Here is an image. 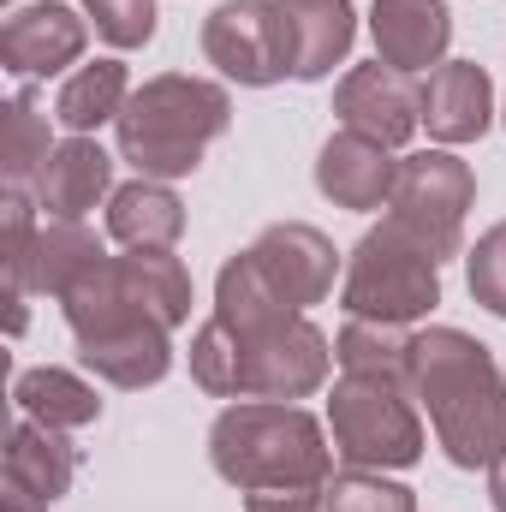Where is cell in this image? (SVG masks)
Returning <instances> with one entry per match:
<instances>
[{
	"mask_svg": "<svg viewBox=\"0 0 506 512\" xmlns=\"http://www.w3.org/2000/svg\"><path fill=\"white\" fill-rule=\"evenodd\" d=\"M126 66L120 60H90V66H78L72 78H66V90H60V102H54V120L72 131V137H90L96 126H108V120H120V108H126Z\"/></svg>",
	"mask_w": 506,
	"mask_h": 512,
	"instance_id": "cell-21",
	"label": "cell"
},
{
	"mask_svg": "<svg viewBox=\"0 0 506 512\" xmlns=\"http://www.w3.org/2000/svg\"><path fill=\"white\" fill-rule=\"evenodd\" d=\"M465 286L489 316H506V221H495L465 256Z\"/></svg>",
	"mask_w": 506,
	"mask_h": 512,
	"instance_id": "cell-28",
	"label": "cell"
},
{
	"mask_svg": "<svg viewBox=\"0 0 506 512\" xmlns=\"http://www.w3.org/2000/svg\"><path fill=\"white\" fill-rule=\"evenodd\" d=\"M203 54L245 90L280 84L292 72V30L280 18V0H221L203 18Z\"/></svg>",
	"mask_w": 506,
	"mask_h": 512,
	"instance_id": "cell-9",
	"label": "cell"
},
{
	"mask_svg": "<svg viewBox=\"0 0 506 512\" xmlns=\"http://www.w3.org/2000/svg\"><path fill=\"white\" fill-rule=\"evenodd\" d=\"M48 155H54V143H48V114L36 108L30 90H18V96L6 102V114H0V173H6V185H12V191L36 185V173H42Z\"/></svg>",
	"mask_w": 506,
	"mask_h": 512,
	"instance_id": "cell-24",
	"label": "cell"
},
{
	"mask_svg": "<svg viewBox=\"0 0 506 512\" xmlns=\"http://www.w3.org/2000/svg\"><path fill=\"white\" fill-rule=\"evenodd\" d=\"M251 256L262 262V274L286 292V304H298V310L322 304V298L334 292V274H340V251H334L316 227H304V221L268 227L251 245Z\"/></svg>",
	"mask_w": 506,
	"mask_h": 512,
	"instance_id": "cell-15",
	"label": "cell"
},
{
	"mask_svg": "<svg viewBox=\"0 0 506 512\" xmlns=\"http://www.w3.org/2000/svg\"><path fill=\"white\" fill-rule=\"evenodd\" d=\"M417 393L405 376H340L328 399L334 453L352 471H405L423 459V423Z\"/></svg>",
	"mask_w": 506,
	"mask_h": 512,
	"instance_id": "cell-6",
	"label": "cell"
},
{
	"mask_svg": "<svg viewBox=\"0 0 506 512\" xmlns=\"http://www.w3.org/2000/svg\"><path fill=\"white\" fill-rule=\"evenodd\" d=\"M114 48H143L155 36V0H78Z\"/></svg>",
	"mask_w": 506,
	"mask_h": 512,
	"instance_id": "cell-29",
	"label": "cell"
},
{
	"mask_svg": "<svg viewBox=\"0 0 506 512\" xmlns=\"http://www.w3.org/2000/svg\"><path fill=\"white\" fill-rule=\"evenodd\" d=\"M340 304H346V316L405 328V322H417V316H429L441 304V262H435V251H423L405 227L381 221V227H370L358 239V251L346 262Z\"/></svg>",
	"mask_w": 506,
	"mask_h": 512,
	"instance_id": "cell-7",
	"label": "cell"
},
{
	"mask_svg": "<svg viewBox=\"0 0 506 512\" xmlns=\"http://www.w3.org/2000/svg\"><path fill=\"white\" fill-rule=\"evenodd\" d=\"M84 42H90V24L66 0H36L0 24V66L12 78H54L66 66H78Z\"/></svg>",
	"mask_w": 506,
	"mask_h": 512,
	"instance_id": "cell-11",
	"label": "cell"
},
{
	"mask_svg": "<svg viewBox=\"0 0 506 512\" xmlns=\"http://www.w3.org/2000/svg\"><path fill=\"white\" fill-rule=\"evenodd\" d=\"M495 120V84L477 60H441L423 78V126L435 143H477Z\"/></svg>",
	"mask_w": 506,
	"mask_h": 512,
	"instance_id": "cell-16",
	"label": "cell"
},
{
	"mask_svg": "<svg viewBox=\"0 0 506 512\" xmlns=\"http://www.w3.org/2000/svg\"><path fill=\"white\" fill-rule=\"evenodd\" d=\"M334 358H340V376H405V358H411V340L387 322H364L352 316L334 340Z\"/></svg>",
	"mask_w": 506,
	"mask_h": 512,
	"instance_id": "cell-26",
	"label": "cell"
},
{
	"mask_svg": "<svg viewBox=\"0 0 506 512\" xmlns=\"http://www.w3.org/2000/svg\"><path fill=\"white\" fill-rule=\"evenodd\" d=\"M60 310L78 340V364L108 387H155L173 370V346H167L173 328L131 298V286L120 280V256H108L90 280H78L60 298Z\"/></svg>",
	"mask_w": 506,
	"mask_h": 512,
	"instance_id": "cell-5",
	"label": "cell"
},
{
	"mask_svg": "<svg viewBox=\"0 0 506 512\" xmlns=\"http://www.w3.org/2000/svg\"><path fill=\"white\" fill-rule=\"evenodd\" d=\"M233 96L191 72H161L131 90L120 108V155L137 167V179H185L203 167V149L227 131Z\"/></svg>",
	"mask_w": 506,
	"mask_h": 512,
	"instance_id": "cell-4",
	"label": "cell"
},
{
	"mask_svg": "<svg viewBox=\"0 0 506 512\" xmlns=\"http://www.w3.org/2000/svg\"><path fill=\"white\" fill-rule=\"evenodd\" d=\"M405 382L423 399L441 453L459 471H495L506 459V376L465 328L411 334Z\"/></svg>",
	"mask_w": 506,
	"mask_h": 512,
	"instance_id": "cell-1",
	"label": "cell"
},
{
	"mask_svg": "<svg viewBox=\"0 0 506 512\" xmlns=\"http://www.w3.org/2000/svg\"><path fill=\"white\" fill-rule=\"evenodd\" d=\"M322 512H417L405 483H387L381 471H340L322 483Z\"/></svg>",
	"mask_w": 506,
	"mask_h": 512,
	"instance_id": "cell-27",
	"label": "cell"
},
{
	"mask_svg": "<svg viewBox=\"0 0 506 512\" xmlns=\"http://www.w3.org/2000/svg\"><path fill=\"white\" fill-rule=\"evenodd\" d=\"M280 18L292 30V78L316 84L352 54V36H358L352 0H280Z\"/></svg>",
	"mask_w": 506,
	"mask_h": 512,
	"instance_id": "cell-18",
	"label": "cell"
},
{
	"mask_svg": "<svg viewBox=\"0 0 506 512\" xmlns=\"http://www.w3.org/2000/svg\"><path fill=\"white\" fill-rule=\"evenodd\" d=\"M209 459L239 495L268 489H322L334 471L328 435L310 411L286 399H239L209 429Z\"/></svg>",
	"mask_w": 506,
	"mask_h": 512,
	"instance_id": "cell-2",
	"label": "cell"
},
{
	"mask_svg": "<svg viewBox=\"0 0 506 512\" xmlns=\"http://www.w3.org/2000/svg\"><path fill=\"white\" fill-rule=\"evenodd\" d=\"M316 512H322V507H316Z\"/></svg>",
	"mask_w": 506,
	"mask_h": 512,
	"instance_id": "cell-31",
	"label": "cell"
},
{
	"mask_svg": "<svg viewBox=\"0 0 506 512\" xmlns=\"http://www.w3.org/2000/svg\"><path fill=\"white\" fill-rule=\"evenodd\" d=\"M12 405L18 417H36L48 429H84L102 417V399L96 387L72 370H54V364H36V370H18L12 376Z\"/></svg>",
	"mask_w": 506,
	"mask_h": 512,
	"instance_id": "cell-20",
	"label": "cell"
},
{
	"mask_svg": "<svg viewBox=\"0 0 506 512\" xmlns=\"http://www.w3.org/2000/svg\"><path fill=\"white\" fill-rule=\"evenodd\" d=\"M120 280L131 286V298H137L149 316H161L167 328H179V322L191 316V274H185V262L173 251L120 256Z\"/></svg>",
	"mask_w": 506,
	"mask_h": 512,
	"instance_id": "cell-23",
	"label": "cell"
},
{
	"mask_svg": "<svg viewBox=\"0 0 506 512\" xmlns=\"http://www.w3.org/2000/svg\"><path fill=\"white\" fill-rule=\"evenodd\" d=\"M328 358V334L304 316L262 334H239L209 316L191 340V376L215 399H304L328 382Z\"/></svg>",
	"mask_w": 506,
	"mask_h": 512,
	"instance_id": "cell-3",
	"label": "cell"
},
{
	"mask_svg": "<svg viewBox=\"0 0 506 512\" xmlns=\"http://www.w3.org/2000/svg\"><path fill=\"white\" fill-rule=\"evenodd\" d=\"M78 453L60 429L36 417H12L6 429V471H0V512H48L72 489Z\"/></svg>",
	"mask_w": 506,
	"mask_h": 512,
	"instance_id": "cell-10",
	"label": "cell"
},
{
	"mask_svg": "<svg viewBox=\"0 0 506 512\" xmlns=\"http://www.w3.org/2000/svg\"><path fill=\"white\" fill-rule=\"evenodd\" d=\"M334 114L346 131H364L387 149H399L417 120H423V90L411 84V72H393V66H352L334 90Z\"/></svg>",
	"mask_w": 506,
	"mask_h": 512,
	"instance_id": "cell-12",
	"label": "cell"
},
{
	"mask_svg": "<svg viewBox=\"0 0 506 512\" xmlns=\"http://www.w3.org/2000/svg\"><path fill=\"white\" fill-rule=\"evenodd\" d=\"M108 185H114V155L96 137H66L36 173V203L54 221H84L102 197H114Z\"/></svg>",
	"mask_w": 506,
	"mask_h": 512,
	"instance_id": "cell-17",
	"label": "cell"
},
{
	"mask_svg": "<svg viewBox=\"0 0 506 512\" xmlns=\"http://www.w3.org/2000/svg\"><path fill=\"white\" fill-rule=\"evenodd\" d=\"M36 221H30V197L6 185V328L24 334V298L36 292Z\"/></svg>",
	"mask_w": 506,
	"mask_h": 512,
	"instance_id": "cell-25",
	"label": "cell"
},
{
	"mask_svg": "<svg viewBox=\"0 0 506 512\" xmlns=\"http://www.w3.org/2000/svg\"><path fill=\"white\" fill-rule=\"evenodd\" d=\"M393 185H399V161L393 149L364 137V131H334L316 155V191L334 203V209H358L370 215L381 203H393Z\"/></svg>",
	"mask_w": 506,
	"mask_h": 512,
	"instance_id": "cell-13",
	"label": "cell"
},
{
	"mask_svg": "<svg viewBox=\"0 0 506 512\" xmlns=\"http://www.w3.org/2000/svg\"><path fill=\"white\" fill-rule=\"evenodd\" d=\"M471 197H477V179L459 155L447 149H417L399 161V185H393V227H405L423 251H435V262L459 256L465 239V215H471Z\"/></svg>",
	"mask_w": 506,
	"mask_h": 512,
	"instance_id": "cell-8",
	"label": "cell"
},
{
	"mask_svg": "<svg viewBox=\"0 0 506 512\" xmlns=\"http://www.w3.org/2000/svg\"><path fill=\"white\" fill-rule=\"evenodd\" d=\"M102 262H108V251H102V239H96L84 221H54V227H42V239H36V292L66 298V292H72L78 280H90Z\"/></svg>",
	"mask_w": 506,
	"mask_h": 512,
	"instance_id": "cell-22",
	"label": "cell"
},
{
	"mask_svg": "<svg viewBox=\"0 0 506 512\" xmlns=\"http://www.w3.org/2000/svg\"><path fill=\"white\" fill-rule=\"evenodd\" d=\"M108 233L126 251H173L185 233V203L167 191V179H131L108 197Z\"/></svg>",
	"mask_w": 506,
	"mask_h": 512,
	"instance_id": "cell-19",
	"label": "cell"
},
{
	"mask_svg": "<svg viewBox=\"0 0 506 512\" xmlns=\"http://www.w3.org/2000/svg\"><path fill=\"white\" fill-rule=\"evenodd\" d=\"M489 501H495V512H506V459L489 471Z\"/></svg>",
	"mask_w": 506,
	"mask_h": 512,
	"instance_id": "cell-30",
	"label": "cell"
},
{
	"mask_svg": "<svg viewBox=\"0 0 506 512\" xmlns=\"http://www.w3.org/2000/svg\"><path fill=\"white\" fill-rule=\"evenodd\" d=\"M370 36H376L381 66L435 72L447 60V42H453V12H447V0H376Z\"/></svg>",
	"mask_w": 506,
	"mask_h": 512,
	"instance_id": "cell-14",
	"label": "cell"
}]
</instances>
